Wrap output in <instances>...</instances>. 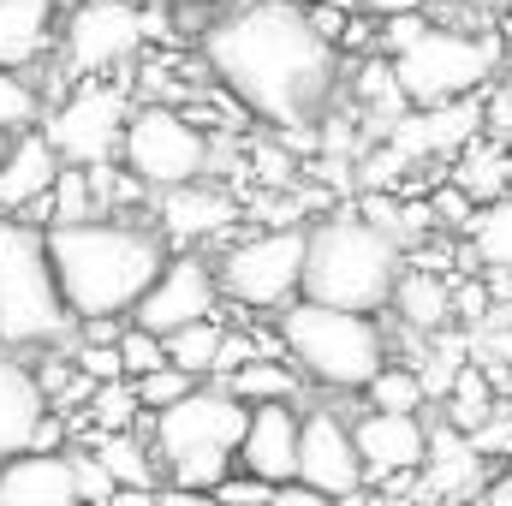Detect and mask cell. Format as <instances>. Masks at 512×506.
Listing matches in <instances>:
<instances>
[{
    "label": "cell",
    "mask_w": 512,
    "mask_h": 506,
    "mask_svg": "<svg viewBox=\"0 0 512 506\" xmlns=\"http://www.w3.org/2000/svg\"><path fill=\"white\" fill-rule=\"evenodd\" d=\"M209 78L274 131L316 126L340 90V48L322 42L298 0H245L203 30Z\"/></svg>",
    "instance_id": "6da1fadb"
},
{
    "label": "cell",
    "mask_w": 512,
    "mask_h": 506,
    "mask_svg": "<svg viewBox=\"0 0 512 506\" xmlns=\"http://www.w3.org/2000/svg\"><path fill=\"white\" fill-rule=\"evenodd\" d=\"M48 256L72 322H126L167 262V239L155 233V221L90 215L48 227Z\"/></svg>",
    "instance_id": "7a4b0ae2"
},
{
    "label": "cell",
    "mask_w": 512,
    "mask_h": 506,
    "mask_svg": "<svg viewBox=\"0 0 512 506\" xmlns=\"http://www.w3.org/2000/svg\"><path fill=\"white\" fill-rule=\"evenodd\" d=\"M405 256L370 215H322L304 227V298L382 316Z\"/></svg>",
    "instance_id": "3957f363"
},
{
    "label": "cell",
    "mask_w": 512,
    "mask_h": 506,
    "mask_svg": "<svg viewBox=\"0 0 512 506\" xmlns=\"http://www.w3.org/2000/svg\"><path fill=\"white\" fill-rule=\"evenodd\" d=\"M72 310L54 280L48 227L24 215H0V352L36 358L48 346H72Z\"/></svg>",
    "instance_id": "277c9868"
},
{
    "label": "cell",
    "mask_w": 512,
    "mask_h": 506,
    "mask_svg": "<svg viewBox=\"0 0 512 506\" xmlns=\"http://www.w3.org/2000/svg\"><path fill=\"white\" fill-rule=\"evenodd\" d=\"M245 417L251 405H239L227 387H191L185 399H173L167 411L149 417V447L161 459V477L179 489H215L245 441Z\"/></svg>",
    "instance_id": "5b68a950"
},
{
    "label": "cell",
    "mask_w": 512,
    "mask_h": 506,
    "mask_svg": "<svg viewBox=\"0 0 512 506\" xmlns=\"http://www.w3.org/2000/svg\"><path fill=\"white\" fill-rule=\"evenodd\" d=\"M280 346L328 393H364V381L387 364L382 322L364 310H334L316 298H292L280 310Z\"/></svg>",
    "instance_id": "8992f818"
},
{
    "label": "cell",
    "mask_w": 512,
    "mask_h": 506,
    "mask_svg": "<svg viewBox=\"0 0 512 506\" xmlns=\"http://www.w3.org/2000/svg\"><path fill=\"white\" fill-rule=\"evenodd\" d=\"M393 78H399V96L405 108H441V102H459V96H477L507 48L501 36L489 30H459V24H423L411 42H399L393 54Z\"/></svg>",
    "instance_id": "52a82bcc"
},
{
    "label": "cell",
    "mask_w": 512,
    "mask_h": 506,
    "mask_svg": "<svg viewBox=\"0 0 512 506\" xmlns=\"http://www.w3.org/2000/svg\"><path fill=\"white\" fill-rule=\"evenodd\" d=\"M161 36V18L137 0H72L60 12V78H114Z\"/></svg>",
    "instance_id": "ba28073f"
},
{
    "label": "cell",
    "mask_w": 512,
    "mask_h": 506,
    "mask_svg": "<svg viewBox=\"0 0 512 506\" xmlns=\"http://www.w3.org/2000/svg\"><path fill=\"white\" fill-rule=\"evenodd\" d=\"M120 167L143 191H173V185L215 173V137L191 114L149 102V108H131L126 137H120Z\"/></svg>",
    "instance_id": "9c48e42d"
},
{
    "label": "cell",
    "mask_w": 512,
    "mask_h": 506,
    "mask_svg": "<svg viewBox=\"0 0 512 506\" xmlns=\"http://www.w3.org/2000/svg\"><path fill=\"white\" fill-rule=\"evenodd\" d=\"M131 120V96L114 78H72L48 108H42V137L66 167H108L120 161V137Z\"/></svg>",
    "instance_id": "30bf717a"
},
{
    "label": "cell",
    "mask_w": 512,
    "mask_h": 506,
    "mask_svg": "<svg viewBox=\"0 0 512 506\" xmlns=\"http://www.w3.org/2000/svg\"><path fill=\"white\" fill-rule=\"evenodd\" d=\"M221 298L256 316H280L292 298H304V227H256L239 245L215 256Z\"/></svg>",
    "instance_id": "8fae6325"
},
{
    "label": "cell",
    "mask_w": 512,
    "mask_h": 506,
    "mask_svg": "<svg viewBox=\"0 0 512 506\" xmlns=\"http://www.w3.org/2000/svg\"><path fill=\"white\" fill-rule=\"evenodd\" d=\"M215 304H221L215 262L203 251H167L161 274L149 280V292L137 298V310H131L126 322L149 328V334H173V328H185V322L215 316Z\"/></svg>",
    "instance_id": "7c38bea8"
},
{
    "label": "cell",
    "mask_w": 512,
    "mask_h": 506,
    "mask_svg": "<svg viewBox=\"0 0 512 506\" xmlns=\"http://www.w3.org/2000/svg\"><path fill=\"white\" fill-rule=\"evenodd\" d=\"M364 459H358V441H352V423L346 417H334L328 405H316V411H304L298 417V471H292V483H310L316 495H328V501H352L358 489H364Z\"/></svg>",
    "instance_id": "4fadbf2b"
},
{
    "label": "cell",
    "mask_w": 512,
    "mask_h": 506,
    "mask_svg": "<svg viewBox=\"0 0 512 506\" xmlns=\"http://www.w3.org/2000/svg\"><path fill=\"white\" fill-rule=\"evenodd\" d=\"M239 215H245L239 197L209 185V179L155 191V233L167 239V251H203L209 239H227L239 227Z\"/></svg>",
    "instance_id": "5bb4252c"
},
{
    "label": "cell",
    "mask_w": 512,
    "mask_h": 506,
    "mask_svg": "<svg viewBox=\"0 0 512 506\" xmlns=\"http://www.w3.org/2000/svg\"><path fill=\"white\" fill-rule=\"evenodd\" d=\"M54 179H60L54 143H48L36 126L12 131V149H6V161H0V215H24V221L42 227Z\"/></svg>",
    "instance_id": "9a60e30c"
},
{
    "label": "cell",
    "mask_w": 512,
    "mask_h": 506,
    "mask_svg": "<svg viewBox=\"0 0 512 506\" xmlns=\"http://www.w3.org/2000/svg\"><path fill=\"white\" fill-rule=\"evenodd\" d=\"M352 441L370 477H405L429 465V429L417 423V411H364L352 423Z\"/></svg>",
    "instance_id": "2e32d148"
},
{
    "label": "cell",
    "mask_w": 512,
    "mask_h": 506,
    "mask_svg": "<svg viewBox=\"0 0 512 506\" xmlns=\"http://www.w3.org/2000/svg\"><path fill=\"white\" fill-rule=\"evenodd\" d=\"M298 417L304 411H292V399L251 405L245 441H239V471H251L262 483H292V471H298Z\"/></svg>",
    "instance_id": "e0dca14e"
},
{
    "label": "cell",
    "mask_w": 512,
    "mask_h": 506,
    "mask_svg": "<svg viewBox=\"0 0 512 506\" xmlns=\"http://www.w3.org/2000/svg\"><path fill=\"white\" fill-rule=\"evenodd\" d=\"M0 506H84L72 453H12L0 459Z\"/></svg>",
    "instance_id": "ac0fdd59"
},
{
    "label": "cell",
    "mask_w": 512,
    "mask_h": 506,
    "mask_svg": "<svg viewBox=\"0 0 512 506\" xmlns=\"http://www.w3.org/2000/svg\"><path fill=\"white\" fill-rule=\"evenodd\" d=\"M48 411H54V405H48L42 381L30 370V358L0 352V459L30 453L36 435H42V423H48Z\"/></svg>",
    "instance_id": "d6986e66"
},
{
    "label": "cell",
    "mask_w": 512,
    "mask_h": 506,
    "mask_svg": "<svg viewBox=\"0 0 512 506\" xmlns=\"http://www.w3.org/2000/svg\"><path fill=\"white\" fill-rule=\"evenodd\" d=\"M60 42V0H0V66L30 72L48 66Z\"/></svg>",
    "instance_id": "ffe728a7"
},
{
    "label": "cell",
    "mask_w": 512,
    "mask_h": 506,
    "mask_svg": "<svg viewBox=\"0 0 512 506\" xmlns=\"http://www.w3.org/2000/svg\"><path fill=\"white\" fill-rule=\"evenodd\" d=\"M387 310H393L411 334H441V328L453 322V286H447L435 268L405 262V268H399V280H393Z\"/></svg>",
    "instance_id": "44dd1931"
},
{
    "label": "cell",
    "mask_w": 512,
    "mask_h": 506,
    "mask_svg": "<svg viewBox=\"0 0 512 506\" xmlns=\"http://www.w3.org/2000/svg\"><path fill=\"white\" fill-rule=\"evenodd\" d=\"M90 453L102 459V471L114 477V489H161V459H155L149 435H137V429L90 435Z\"/></svg>",
    "instance_id": "7402d4cb"
},
{
    "label": "cell",
    "mask_w": 512,
    "mask_h": 506,
    "mask_svg": "<svg viewBox=\"0 0 512 506\" xmlns=\"http://www.w3.org/2000/svg\"><path fill=\"white\" fill-rule=\"evenodd\" d=\"M161 340H167V364H173V370H185L191 381H209L215 364H221L227 328H221L215 316H203V322H185V328H173V334H161Z\"/></svg>",
    "instance_id": "603a6c76"
},
{
    "label": "cell",
    "mask_w": 512,
    "mask_h": 506,
    "mask_svg": "<svg viewBox=\"0 0 512 506\" xmlns=\"http://www.w3.org/2000/svg\"><path fill=\"white\" fill-rule=\"evenodd\" d=\"M501 191H512V149L465 143V149H459V197H471V203H495Z\"/></svg>",
    "instance_id": "cb8c5ba5"
},
{
    "label": "cell",
    "mask_w": 512,
    "mask_h": 506,
    "mask_svg": "<svg viewBox=\"0 0 512 506\" xmlns=\"http://www.w3.org/2000/svg\"><path fill=\"white\" fill-rule=\"evenodd\" d=\"M221 387L239 399V405H268V399H298V370L280 364V358H251L239 370H227Z\"/></svg>",
    "instance_id": "d4e9b609"
},
{
    "label": "cell",
    "mask_w": 512,
    "mask_h": 506,
    "mask_svg": "<svg viewBox=\"0 0 512 506\" xmlns=\"http://www.w3.org/2000/svg\"><path fill=\"white\" fill-rule=\"evenodd\" d=\"M465 227H471V256H477L483 268L512 274V191H501L495 203H483Z\"/></svg>",
    "instance_id": "484cf974"
},
{
    "label": "cell",
    "mask_w": 512,
    "mask_h": 506,
    "mask_svg": "<svg viewBox=\"0 0 512 506\" xmlns=\"http://www.w3.org/2000/svg\"><path fill=\"white\" fill-rule=\"evenodd\" d=\"M137 387L126 376L120 381H96L90 387V399L78 405V417L90 423V435H114V429H137Z\"/></svg>",
    "instance_id": "4316f807"
},
{
    "label": "cell",
    "mask_w": 512,
    "mask_h": 506,
    "mask_svg": "<svg viewBox=\"0 0 512 506\" xmlns=\"http://www.w3.org/2000/svg\"><path fill=\"white\" fill-rule=\"evenodd\" d=\"M90 215H102V197H96L90 167H66V161H60V179H54V191H48L42 227H66V221H90Z\"/></svg>",
    "instance_id": "83f0119b"
},
{
    "label": "cell",
    "mask_w": 512,
    "mask_h": 506,
    "mask_svg": "<svg viewBox=\"0 0 512 506\" xmlns=\"http://www.w3.org/2000/svg\"><path fill=\"white\" fill-rule=\"evenodd\" d=\"M489 411H495V393H489V376L483 370H453V393H447V423L453 429H483L489 423Z\"/></svg>",
    "instance_id": "f1b7e54d"
},
{
    "label": "cell",
    "mask_w": 512,
    "mask_h": 506,
    "mask_svg": "<svg viewBox=\"0 0 512 506\" xmlns=\"http://www.w3.org/2000/svg\"><path fill=\"white\" fill-rule=\"evenodd\" d=\"M423 376L399 370V364H382L376 376L364 381V411H417L423 405Z\"/></svg>",
    "instance_id": "f546056e"
},
{
    "label": "cell",
    "mask_w": 512,
    "mask_h": 506,
    "mask_svg": "<svg viewBox=\"0 0 512 506\" xmlns=\"http://www.w3.org/2000/svg\"><path fill=\"white\" fill-rule=\"evenodd\" d=\"M36 120H42V90H36V78L0 66V131L12 137V131L36 126Z\"/></svg>",
    "instance_id": "4dcf8cb0"
},
{
    "label": "cell",
    "mask_w": 512,
    "mask_h": 506,
    "mask_svg": "<svg viewBox=\"0 0 512 506\" xmlns=\"http://www.w3.org/2000/svg\"><path fill=\"white\" fill-rule=\"evenodd\" d=\"M358 102H364V108H382L387 120H399V114H411V108H405V96H399V78H393V60H376V54H370V60L358 66Z\"/></svg>",
    "instance_id": "1f68e13d"
},
{
    "label": "cell",
    "mask_w": 512,
    "mask_h": 506,
    "mask_svg": "<svg viewBox=\"0 0 512 506\" xmlns=\"http://www.w3.org/2000/svg\"><path fill=\"white\" fill-rule=\"evenodd\" d=\"M120 370H126V381H137V376H149V370H161L167 364V340L161 334H149V328H137V322H126L120 328Z\"/></svg>",
    "instance_id": "d6a6232c"
},
{
    "label": "cell",
    "mask_w": 512,
    "mask_h": 506,
    "mask_svg": "<svg viewBox=\"0 0 512 506\" xmlns=\"http://www.w3.org/2000/svg\"><path fill=\"white\" fill-rule=\"evenodd\" d=\"M131 387H137V405H143V411L155 417V411H167L173 399H185V393H191L197 381L185 376V370H173V364H161V370H149V376H137Z\"/></svg>",
    "instance_id": "836d02e7"
},
{
    "label": "cell",
    "mask_w": 512,
    "mask_h": 506,
    "mask_svg": "<svg viewBox=\"0 0 512 506\" xmlns=\"http://www.w3.org/2000/svg\"><path fill=\"white\" fill-rule=\"evenodd\" d=\"M66 352H72V364H78V376H84V381H120V376H126V370H120V346H114V340H72Z\"/></svg>",
    "instance_id": "e575fe53"
},
{
    "label": "cell",
    "mask_w": 512,
    "mask_h": 506,
    "mask_svg": "<svg viewBox=\"0 0 512 506\" xmlns=\"http://www.w3.org/2000/svg\"><path fill=\"white\" fill-rule=\"evenodd\" d=\"M209 495H215L221 506H262L268 495H274V483H262V477H251V471H227Z\"/></svg>",
    "instance_id": "d590c367"
},
{
    "label": "cell",
    "mask_w": 512,
    "mask_h": 506,
    "mask_svg": "<svg viewBox=\"0 0 512 506\" xmlns=\"http://www.w3.org/2000/svg\"><path fill=\"white\" fill-rule=\"evenodd\" d=\"M72 471H78L84 506H90V501H108V495H114V477L102 471V459H96V453H84V447H78V453H72Z\"/></svg>",
    "instance_id": "8d00e7d4"
},
{
    "label": "cell",
    "mask_w": 512,
    "mask_h": 506,
    "mask_svg": "<svg viewBox=\"0 0 512 506\" xmlns=\"http://www.w3.org/2000/svg\"><path fill=\"white\" fill-rule=\"evenodd\" d=\"M262 506H346V501H328V495H316L310 483H274V495Z\"/></svg>",
    "instance_id": "74e56055"
},
{
    "label": "cell",
    "mask_w": 512,
    "mask_h": 506,
    "mask_svg": "<svg viewBox=\"0 0 512 506\" xmlns=\"http://www.w3.org/2000/svg\"><path fill=\"white\" fill-rule=\"evenodd\" d=\"M155 506H221L209 489H179V483H161L155 489Z\"/></svg>",
    "instance_id": "f35d334b"
},
{
    "label": "cell",
    "mask_w": 512,
    "mask_h": 506,
    "mask_svg": "<svg viewBox=\"0 0 512 506\" xmlns=\"http://www.w3.org/2000/svg\"><path fill=\"white\" fill-rule=\"evenodd\" d=\"M489 506H512V471H501V477L489 483Z\"/></svg>",
    "instance_id": "ab89813d"
},
{
    "label": "cell",
    "mask_w": 512,
    "mask_h": 506,
    "mask_svg": "<svg viewBox=\"0 0 512 506\" xmlns=\"http://www.w3.org/2000/svg\"><path fill=\"white\" fill-rule=\"evenodd\" d=\"M328 6H346V12H364V0H328Z\"/></svg>",
    "instance_id": "60d3db41"
},
{
    "label": "cell",
    "mask_w": 512,
    "mask_h": 506,
    "mask_svg": "<svg viewBox=\"0 0 512 506\" xmlns=\"http://www.w3.org/2000/svg\"><path fill=\"white\" fill-rule=\"evenodd\" d=\"M6 149H12V137H6V131H0V161H6Z\"/></svg>",
    "instance_id": "b9f144b4"
},
{
    "label": "cell",
    "mask_w": 512,
    "mask_h": 506,
    "mask_svg": "<svg viewBox=\"0 0 512 506\" xmlns=\"http://www.w3.org/2000/svg\"><path fill=\"white\" fill-rule=\"evenodd\" d=\"M179 6H221V0H179Z\"/></svg>",
    "instance_id": "7bdbcfd3"
},
{
    "label": "cell",
    "mask_w": 512,
    "mask_h": 506,
    "mask_svg": "<svg viewBox=\"0 0 512 506\" xmlns=\"http://www.w3.org/2000/svg\"><path fill=\"white\" fill-rule=\"evenodd\" d=\"M90 506H120V501H114V495H108V501H90Z\"/></svg>",
    "instance_id": "ee69618b"
},
{
    "label": "cell",
    "mask_w": 512,
    "mask_h": 506,
    "mask_svg": "<svg viewBox=\"0 0 512 506\" xmlns=\"http://www.w3.org/2000/svg\"><path fill=\"white\" fill-rule=\"evenodd\" d=\"M501 96H507V102H512V72H507V90H501Z\"/></svg>",
    "instance_id": "f6af8a7d"
},
{
    "label": "cell",
    "mask_w": 512,
    "mask_h": 506,
    "mask_svg": "<svg viewBox=\"0 0 512 506\" xmlns=\"http://www.w3.org/2000/svg\"><path fill=\"white\" fill-rule=\"evenodd\" d=\"M507 12H512V0H507Z\"/></svg>",
    "instance_id": "bcb514c9"
},
{
    "label": "cell",
    "mask_w": 512,
    "mask_h": 506,
    "mask_svg": "<svg viewBox=\"0 0 512 506\" xmlns=\"http://www.w3.org/2000/svg\"><path fill=\"white\" fill-rule=\"evenodd\" d=\"M298 6H304V0H298Z\"/></svg>",
    "instance_id": "7dc6e473"
}]
</instances>
